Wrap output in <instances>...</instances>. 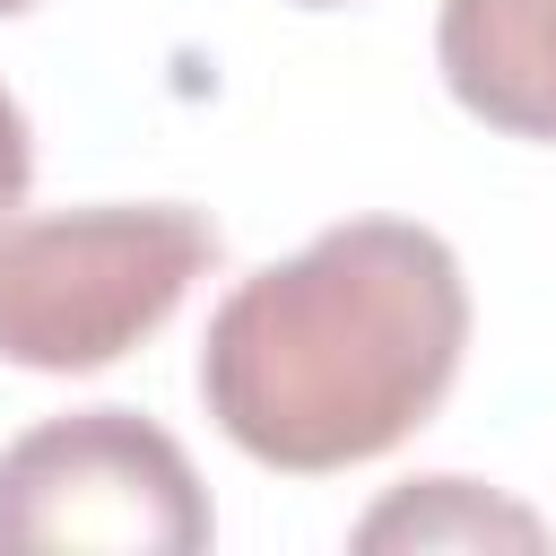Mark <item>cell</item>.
Instances as JSON below:
<instances>
[{"instance_id":"obj_7","label":"cell","mask_w":556,"mask_h":556,"mask_svg":"<svg viewBox=\"0 0 556 556\" xmlns=\"http://www.w3.org/2000/svg\"><path fill=\"white\" fill-rule=\"evenodd\" d=\"M17 9H35V0H0V17H17Z\"/></svg>"},{"instance_id":"obj_6","label":"cell","mask_w":556,"mask_h":556,"mask_svg":"<svg viewBox=\"0 0 556 556\" xmlns=\"http://www.w3.org/2000/svg\"><path fill=\"white\" fill-rule=\"evenodd\" d=\"M26 174H35V148H26V113H17V96L0 87V226H9V208L26 200Z\"/></svg>"},{"instance_id":"obj_1","label":"cell","mask_w":556,"mask_h":556,"mask_svg":"<svg viewBox=\"0 0 556 556\" xmlns=\"http://www.w3.org/2000/svg\"><path fill=\"white\" fill-rule=\"evenodd\" d=\"M469 348V287L434 226L348 217L252 269L200 348V400L235 452L321 478L417 434Z\"/></svg>"},{"instance_id":"obj_5","label":"cell","mask_w":556,"mask_h":556,"mask_svg":"<svg viewBox=\"0 0 556 556\" xmlns=\"http://www.w3.org/2000/svg\"><path fill=\"white\" fill-rule=\"evenodd\" d=\"M365 547H391V539H539V521L530 513H513V504H486L469 478H426L417 495H400V504H382L365 530H356Z\"/></svg>"},{"instance_id":"obj_4","label":"cell","mask_w":556,"mask_h":556,"mask_svg":"<svg viewBox=\"0 0 556 556\" xmlns=\"http://www.w3.org/2000/svg\"><path fill=\"white\" fill-rule=\"evenodd\" d=\"M443 87L513 139H556V0H443Z\"/></svg>"},{"instance_id":"obj_8","label":"cell","mask_w":556,"mask_h":556,"mask_svg":"<svg viewBox=\"0 0 556 556\" xmlns=\"http://www.w3.org/2000/svg\"><path fill=\"white\" fill-rule=\"evenodd\" d=\"M304 9H339V0H304Z\"/></svg>"},{"instance_id":"obj_2","label":"cell","mask_w":556,"mask_h":556,"mask_svg":"<svg viewBox=\"0 0 556 556\" xmlns=\"http://www.w3.org/2000/svg\"><path fill=\"white\" fill-rule=\"evenodd\" d=\"M208 261L217 226L174 200L17 217L0 226V356L26 374H96L156 339Z\"/></svg>"},{"instance_id":"obj_3","label":"cell","mask_w":556,"mask_h":556,"mask_svg":"<svg viewBox=\"0 0 556 556\" xmlns=\"http://www.w3.org/2000/svg\"><path fill=\"white\" fill-rule=\"evenodd\" d=\"M200 556L208 495L165 426L139 408H70L0 452V556Z\"/></svg>"}]
</instances>
